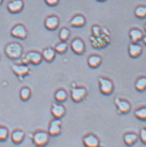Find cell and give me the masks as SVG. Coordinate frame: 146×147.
Returning a JSON list of instances; mask_svg holds the SVG:
<instances>
[{
	"label": "cell",
	"mask_w": 146,
	"mask_h": 147,
	"mask_svg": "<svg viewBox=\"0 0 146 147\" xmlns=\"http://www.w3.org/2000/svg\"><path fill=\"white\" fill-rule=\"evenodd\" d=\"M23 49L21 44L13 42L8 44L4 49V53L6 57L12 60L20 59L23 55Z\"/></svg>",
	"instance_id": "cell-1"
},
{
	"label": "cell",
	"mask_w": 146,
	"mask_h": 147,
	"mask_svg": "<svg viewBox=\"0 0 146 147\" xmlns=\"http://www.w3.org/2000/svg\"><path fill=\"white\" fill-rule=\"evenodd\" d=\"M100 92L104 95H110L113 93L114 86L113 82L109 78L100 77L98 79Z\"/></svg>",
	"instance_id": "cell-2"
},
{
	"label": "cell",
	"mask_w": 146,
	"mask_h": 147,
	"mask_svg": "<svg viewBox=\"0 0 146 147\" xmlns=\"http://www.w3.org/2000/svg\"><path fill=\"white\" fill-rule=\"evenodd\" d=\"M49 140H50V136L44 131H38L35 133H33L32 136V140L35 146L38 147H43L48 144Z\"/></svg>",
	"instance_id": "cell-3"
},
{
	"label": "cell",
	"mask_w": 146,
	"mask_h": 147,
	"mask_svg": "<svg viewBox=\"0 0 146 147\" xmlns=\"http://www.w3.org/2000/svg\"><path fill=\"white\" fill-rule=\"evenodd\" d=\"M87 89L84 86H72L70 90V97L72 100L76 103L81 102L87 95Z\"/></svg>",
	"instance_id": "cell-4"
},
{
	"label": "cell",
	"mask_w": 146,
	"mask_h": 147,
	"mask_svg": "<svg viewBox=\"0 0 146 147\" xmlns=\"http://www.w3.org/2000/svg\"><path fill=\"white\" fill-rule=\"evenodd\" d=\"M11 69L14 74L22 81L25 77L28 76L30 73V68L28 65L22 64H13L11 66Z\"/></svg>",
	"instance_id": "cell-5"
},
{
	"label": "cell",
	"mask_w": 146,
	"mask_h": 147,
	"mask_svg": "<svg viewBox=\"0 0 146 147\" xmlns=\"http://www.w3.org/2000/svg\"><path fill=\"white\" fill-rule=\"evenodd\" d=\"M28 30L26 26L21 24H17L13 27L11 30V35L14 38L19 40H25L28 37Z\"/></svg>",
	"instance_id": "cell-6"
},
{
	"label": "cell",
	"mask_w": 146,
	"mask_h": 147,
	"mask_svg": "<svg viewBox=\"0 0 146 147\" xmlns=\"http://www.w3.org/2000/svg\"><path fill=\"white\" fill-rule=\"evenodd\" d=\"M115 104L117 107V112L119 115L128 113L131 110V104L130 102L124 99L117 97L115 99Z\"/></svg>",
	"instance_id": "cell-7"
},
{
	"label": "cell",
	"mask_w": 146,
	"mask_h": 147,
	"mask_svg": "<svg viewBox=\"0 0 146 147\" xmlns=\"http://www.w3.org/2000/svg\"><path fill=\"white\" fill-rule=\"evenodd\" d=\"M62 122L61 119H55L50 121L49 124L48 133L49 136L52 137H57L59 136L62 133Z\"/></svg>",
	"instance_id": "cell-8"
},
{
	"label": "cell",
	"mask_w": 146,
	"mask_h": 147,
	"mask_svg": "<svg viewBox=\"0 0 146 147\" xmlns=\"http://www.w3.org/2000/svg\"><path fill=\"white\" fill-rule=\"evenodd\" d=\"M70 48L73 53L79 55L84 54L86 51V45H85L84 42L79 37L74 38L71 42Z\"/></svg>",
	"instance_id": "cell-9"
},
{
	"label": "cell",
	"mask_w": 146,
	"mask_h": 147,
	"mask_svg": "<svg viewBox=\"0 0 146 147\" xmlns=\"http://www.w3.org/2000/svg\"><path fill=\"white\" fill-rule=\"evenodd\" d=\"M82 142L85 147H99L100 146L99 139L93 133H88L84 136Z\"/></svg>",
	"instance_id": "cell-10"
},
{
	"label": "cell",
	"mask_w": 146,
	"mask_h": 147,
	"mask_svg": "<svg viewBox=\"0 0 146 147\" xmlns=\"http://www.w3.org/2000/svg\"><path fill=\"white\" fill-rule=\"evenodd\" d=\"M24 3L23 0H11L8 3L7 9L12 14H17L23 11Z\"/></svg>",
	"instance_id": "cell-11"
},
{
	"label": "cell",
	"mask_w": 146,
	"mask_h": 147,
	"mask_svg": "<svg viewBox=\"0 0 146 147\" xmlns=\"http://www.w3.org/2000/svg\"><path fill=\"white\" fill-rule=\"evenodd\" d=\"M52 115L55 119H62L66 114V108L63 104L61 103H53L51 106Z\"/></svg>",
	"instance_id": "cell-12"
},
{
	"label": "cell",
	"mask_w": 146,
	"mask_h": 147,
	"mask_svg": "<svg viewBox=\"0 0 146 147\" xmlns=\"http://www.w3.org/2000/svg\"><path fill=\"white\" fill-rule=\"evenodd\" d=\"M59 19L56 15H50L46 18L44 22V26L47 30L53 31L59 27Z\"/></svg>",
	"instance_id": "cell-13"
},
{
	"label": "cell",
	"mask_w": 146,
	"mask_h": 147,
	"mask_svg": "<svg viewBox=\"0 0 146 147\" xmlns=\"http://www.w3.org/2000/svg\"><path fill=\"white\" fill-rule=\"evenodd\" d=\"M25 55H26L29 64H32L33 65H35V66L40 64L42 63V60H43L42 53L36 51H29Z\"/></svg>",
	"instance_id": "cell-14"
},
{
	"label": "cell",
	"mask_w": 146,
	"mask_h": 147,
	"mask_svg": "<svg viewBox=\"0 0 146 147\" xmlns=\"http://www.w3.org/2000/svg\"><path fill=\"white\" fill-rule=\"evenodd\" d=\"M143 53V48L138 43H131L128 47L129 56L132 58L139 57Z\"/></svg>",
	"instance_id": "cell-15"
},
{
	"label": "cell",
	"mask_w": 146,
	"mask_h": 147,
	"mask_svg": "<svg viewBox=\"0 0 146 147\" xmlns=\"http://www.w3.org/2000/svg\"><path fill=\"white\" fill-rule=\"evenodd\" d=\"M129 37H130L131 43H139L140 41H142L144 35L140 29L132 28L129 31Z\"/></svg>",
	"instance_id": "cell-16"
},
{
	"label": "cell",
	"mask_w": 146,
	"mask_h": 147,
	"mask_svg": "<svg viewBox=\"0 0 146 147\" xmlns=\"http://www.w3.org/2000/svg\"><path fill=\"white\" fill-rule=\"evenodd\" d=\"M86 18L82 15H76L71 19L70 24L74 28H82L86 25Z\"/></svg>",
	"instance_id": "cell-17"
},
{
	"label": "cell",
	"mask_w": 146,
	"mask_h": 147,
	"mask_svg": "<svg viewBox=\"0 0 146 147\" xmlns=\"http://www.w3.org/2000/svg\"><path fill=\"white\" fill-rule=\"evenodd\" d=\"M42 58L46 62H52L55 59L56 56V52L55 49L51 47H47L44 49L42 53Z\"/></svg>",
	"instance_id": "cell-18"
},
{
	"label": "cell",
	"mask_w": 146,
	"mask_h": 147,
	"mask_svg": "<svg viewBox=\"0 0 146 147\" xmlns=\"http://www.w3.org/2000/svg\"><path fill=\"white\" fill-rule=\"evenodd\" d=\"M138 138L139 136H137V133L133 132H128L125 133L123 135V139L125 145L128 146H131L137 142Z\"/></svg>",
	"instance_id": "cell-19"
},
{
	"label": "cell",
	"mask_w": 146,
	"mask_h": 147,
	"mask_svg": "<svg viewBox=\"0 0 146 147\" xmlns=\"http://www.w3.org/2000/svg\"><path fill=\"white\" fill-rule=\"evenodd\" d=\"M11 140L15 144H21L25 138L24 131L21 129H16L11 133Z\"/></svg>",
	"instance_id": "cell-20"
},
{
	"label": "cell",
	"mask_w": 146,
	"mask_h": 147,
	"mask_svg": "<svg viewBox=\"0 0 146 147\" xmlns=\"http://www.w3.org/2000/svg\"><path fill=\"white\" fill-rule=\"evenodd\" d=\"M88 64L90 68H98L102 62V58L99 55H91L88 58Z\"/></svg>",
	"instance_id": "cell-21"
},
{
	"label": "cell",
	"mask_w": 146,
	"mask_h": 147,
	"mask_svg": "<svg viewBox=\"0 0 146 147\" xmlns=\"http://www.w3.org/2000/svg\"><path fill=\"white\" fill-rule=\"evenodd\" d=\"M54 97L56 102L58 103H63L66 102L68 99V93L64 88H59L55 91Z\"/></svg>",
	"instance_id": "cell-22"
},
{
	"label": "cell",
	"mask_w": 146,
	"mask_h": 147,
	"mask_svg": "<svg viewBox=\"0 0 146 147\" xmlns=\"http://www.w3.org/2000/svg\"><path fill=\"white\" fill-rule=\"evenodd\" d=\"M135 87L136 90L139 92H143L146 88V78L145 77L142 76L136 80L135 83Z\"/></svg>",
	"instance_id": "cell-23"
},
{
	"label": "cell",
	"mask_w": 146,
	"mask_h": 147,
	"mask_svg": "<svg viewBox=\"0 0 146 147\" xmlns=\"http://www.w3.org/2000/svg\"><path fill=\"white\" fill-rule=\"evenodd\" d=\"M19 97L21 100L23 102L28 101L31 97V90L29 87L23 86L20 89Z\"/></svg>",
	"instance_id": "cell-24"
},
{
	"label": "cell",
	"mask_w": 146,
	"mask_h": 147,
	"mask_svg": "<svg viewBox=\"0 0 146 147\" xmlns=\"http://www.w3.org/2000/svg\"><path fill=\"white\" fill-rule=\"evenodd\" d=\"M135 116L139 120L145 121L146 119V108L141 107L137 109L135 111Z\"/></svg>",
	"instance_id": "cell-25"
},
{
	"label": "cell",
	"mask_w": 146,
	"mask_h": 147,
	"mask_svg": "<svg viewBox=\"0 0 146 147\" xmlns=\"http://www.w3.org/2000/svg\"><path fill=\"white\" fill-rule=\"evenodd\" d=\"M68 44L66 43V42H59L55 46V51L56 52V53H59V54H64L66 51H68Z\"/></svg>",
	"instance_id": "cell-26"
},
{
	"label": "cell",
	"mask_w": 146,
	"mask_h": 147,
	"mask_svg": "<svg viewBox=\"0 0 146 147\" xmlns=\"http://www.w3.org/2000/svg\"><path fill=\"white\" fill-rule=\"evenodd\" d=\"M70 35V31L68 28L64 27L59 30V40L62 42H66L69 39Z\"/></svg>",
	"instance_id": "cell-27"
},
{
	"label": "cell",
	"mask_w": 146,
	"mask_h": 147,
	"mask_svg": "<svg viewBox=\"0 0 146 147\" xmlns=\"http://www.w3.org/2000/svg\"><path fill=\"white\" fill-rule=\"evenodd\" d=\"M135 15L139 19H144L146 16V8L145 6H138L135 10Z\"/></svg>",
	"instance_id": "cell-28"
},
{
	"label": "cell",
	"mask_w": 146,
	"mask_h": 147,
	"mask_svg": "<svg viewBox=\"0 0 146 147\" xmlns=\"http://www.w3.org/2000/svg\"><path fill=\"white\" fill-rule=\"evenodd\" d=\"M9 136V131L6 126H0V142H4Z\"/></svg>",
	"instance_id": "cell-29"
},
{
	"label": "cell",
	"mask_w": 146,
	"mask_h": 147,
	"mask_svg": "<svg viewBox=\"0 0 146 147\" xmlns=\"http://www.w3.org/2000/svg\"><path fill=\"white\" fill-rule=\"evenodd\" d=\"M101 31H102L101 28H100L99 26L94 25L92 28V32L93 37H97V36H99L101 33Z\"/></svg>",
	"instance_id": "cell-30"
},
{
	"label": "cell",
	"mask_w": 146,
	"mask_h": 147,
	"mask_svg": "<svg viewBox=\"0 0 146 147\" xmlns=\"http://www.w3.org/2000/svg\"><path fill=\"white\" fill-rule=\"evenodd\" d=\"M139 139L143 144L146 143V129L143 128L140 130L139 132Z\"/></svg>",
	"instance_id": "cell-31"
},
{
	"label": "cell",
	"mask_w": 146,
	"mask_h": 147,
	"mask_svg": "<svg viewBox=\"0 0 146 147\" xmlns=\"http://www.w3.org/2000/svg\"><path fill=\"white\" fill-rule=\"evenodd\" d=\"M44 1L50 7H55L59 4V0H44Z\"/></svg>",
	"instance_id": "cell-32"
},
{
	"label": "cell",
	"mask_w": 146,
	"mask_h": 147,
	"mask_svg": "<svg viewBox=\"0 0 146 147\" xmlns=\"http://www.w3.org/2000/svg\"><path fill=\"white\" fill-rule=\"evenodd\" d=\"M97 1H99V2H103V1H106V0H96Z\"/></svg>",
	"instance_id": "cell-33"
},
{
	"label": "cell",
	"mask_w": 146,
	"mask_h": 147,
	"mask_svg": "<svg viewBox=\"0 0 146 147\" xmlns=\"http://www.w3.org/2000/svg\"><path fill=\"white\" fill-rule=\"evenodd\" d=\"M3 2H4V0H0V6L3 4Z\"/></svg>",
	"instance_id": "cell-34"
},
{
	"label": "cell",
	"mask_w": 146,
	"mask_h": 147,
	"mask_svg": "<svg viewBox=\"0 0 146 147\" xmlns=\"http://www.w3.org/2000/svg\"><path fill=\"white\" fill-rule=\"evenodd\" d=\"M99 147H100V146H99Z\"/></svg>",
	"instance_id": "cell-35"
}]
</instances>
